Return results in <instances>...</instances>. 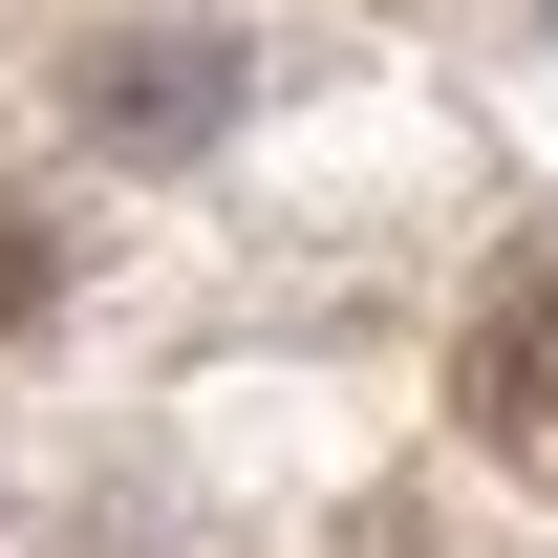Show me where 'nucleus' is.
I'll use <instances>...</instances> for the list:
<instances>
[{"instance_id":"f257e3e1","label":"nucleus","mask_w":558,"mask_h":558,"mask_svg":"<svg viewBox=\"0 0 558 558\" xmlns=\"http://www.w3.org/2000/svg\"><path fill=\"white\" fill-rule=\"evenodd\" d=\"M473 429H494V473H537V494H558V258L473 323Z\"/></svg>"},{"instance_id":"f03ea898","label":"nucleus","mask_w":558,"mask_h":558,"mask_svg":"<svg viewBox=\"0 0 558 558\" xmlns=\"http://www.w3.org/2000/svg\"><path fill=\"white\" fill-rule=\"evenodd\" d=\"M215 108H236L215 44H108L86 65V150H215Z\"/></svg>"},{"instance_id":"7ed1b4c3","label":"nucleus","mask_w":558,"mask_h":558,"mask_svg":"<svg viewBox=\"0 0 558 558\" xmlns=\"http://www.w3.org/2000/svg\"><path fill=\"white\" fill-rule=\"evenodd\" d=\"M22 301H44V236H22V215H0V323H22Z\"/></svg>"}]
</instances>
